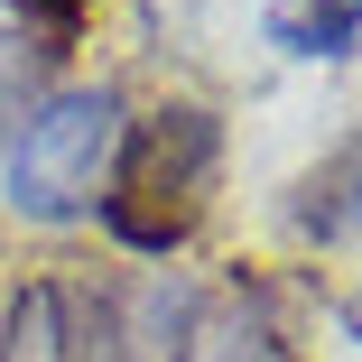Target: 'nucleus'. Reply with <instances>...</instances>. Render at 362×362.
Returning a JSON list of instances; mask_svg holds the SVG:
<instances>
[{"label": "nucleus", "mask_w": 362, "mask_h": 362, "mask_svg": "<svg viewBox=\"0 0 362 362\" xmlns=\"http://www.w3.org/2000/svg\"><path fill=\"white\" fill-rule=\"evenodd\" d=\"M121 130H130V103L112 84H56L0 158V204L19 223H84L112 186Z\"/></svg>", "instance_id": "nucleus-2"}, {"label": "nucleus", "mask_w": 362, "mask_h": 362, "mask_svg": "<svg viewBox=\"0 0 362 362\" xmlns=\"http://www.w3.org/2000/svg\"><path fill=\"white\" fill-rule=\"evenodd\" d=\"M0 362H121V288H93L75 269L19 279L0 316Z\"/></svg>", "instance_id": "nucleus-3"}, {"label": "nucleus", "mask_w": 362, "mask_h": 362, "mask_svg": "<svg viewBox=\"0 0 362 362\" xmlns=\"http://www.w3.org/2000/svg\"><path fill=\"white\" fill-rule=\"evenodd\" d=\"M214 186H223V121H214L204 103H158L149 121L121 130V158H112V186H103V223L121 251L139 260H168L195 223Z\"/></svg>", "instance_id": "nucleus-1"}, {"label": "nucleus", "mask_w": 362, "mask_h": 362, "mask_svg": "<svg viewBox=\"0 0 362 362\" xmlns=\"http://www.w3.org/2000/svg\"><path fill=\"white\" fill-rule=\"evenodd\" d=\"M288 223H298V242H316V251H334L362 223V139L325 149L298 186H288Z\"/></svg>", "instance_id": "nucleus-4"}, {"label": "nucleus", "mask_w": 362, "mask_h": 362, "mask_svg": "<svg viewBox=\"0 0 362 362\" xmlns=\"http://www.w3.org/2000/svg\"><path fill=\"white\" fill-rule=\"evenodd\" d=\"M56 93V37L47 28H0V158L28 130V112Z\"/></svg>", "instance_id": "nucleus-5"}, {"label": "nucleus", "mask_w": 362, "mask_h": 362, "mask_svg": "<svg viewBox=\"0 0 362 362\" xmlns=\"http://www.w3.org/2000/svg\"><path fill=\"white\" fill-rule=\"evenodd\" d=\"M344 334L362 344V288H353V298H344Z\"/></svg>", "instance_id": "nucleus-6"}]
</instances>
